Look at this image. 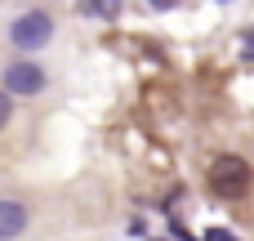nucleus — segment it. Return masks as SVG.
<instances>
[{"label": "nucleus", "instance_id": "nucleus-2", "mask_svg": "<svg viewBox=\"0 0 254 241\" xmlns=\"http://www.w3.org/2000/svg\"><path fill=\"white\" fill-rule=\"evenodd\" d=\"M250 165L241 161V157H219L214 165H210V188L219 192V197H228V201H237V197H246L250 192Z\"/></svg>", "mask_w": 254, "mask_h": 241}, {"label": "nucleus", "instance_id": "nucleus-7", "mask_svg": "<svg viewBox=\"0 0 254 241\" xmlns=\"http://www.w3.org/2000/svg\"><path fill=\"white\" fill-rule=\"evenodd\" d=\"M9 112H13V98H9V94H0V130L9 125Z\"/></svg>", "mask_w": 254, "mask_h": 241}, {"label": "nucleus", "instance_id": "nucleus-4", "mask_svg": "<svg viewBox=\"0 0 254 241\" xmlns=\"http://www.w3.org/2000/svg\"><path fill=\"white\" fill-rule=\"evenodd\" d=\"M22 228H27V206L13 201V197H4V201H0V241L22 237Z\"/></svg>", "mask_w": 254, "mask_h": 241}, {"label": "nucleus", "instance_id": "nucleus-8", "mask_svg": "<svg viewBox=\"0 0 254 241\" xmlns=\"http://www.w3.org/2000/svg\"><path fill=\"white\" fill-rule=\"evenodd\" d=\"M241 58L254 63V31H246V45H241Z\"/></svg>", "mask_w": 254, "mask_h": 241}, {"label": "nucleus", "instance_id": "nucleus-3", "mask_svg": "<svg viewBox=\"0 0 254 241\" xmlns=\"http://www.w3.org/2000/svg\"><path fill=\"white\" fill-rule=\"evenodd\" d=\"M40 89H45V67H40V63L18 58V63L4 67V89H0V94H18V98H27V94H40Z\"/></svg>", "mask_w": 254, "mask_h": 241}, {"label": "nucleus", "instance_id": "nucleus-1", "mask_svg": "<svg viewBox=\"0 0 254 241\" xmlns=\"http://www.w3.org/2000/svg\"><path fill=\"white\" fill-rule=\"evenodd\" d=\"M49 36H54V18H49L45 9H27V13H22V18H13V27H9L13 49H27V54L45 49V45H49Z\"/></svg>", "mask_w": 254, "mask_h": 241}, {"label": "nucleus", "instance_id": "nucleus-5", "mask_svg": "<svg viewBox=\"0 0 254 241\" xmlns=\"http://www.w3.org/2000/svg\"><path fill=\"white\" fill-rule=\"evenodd\" d=\"M80 13H89V18H112V13H116V9H112V4H85V9H80Z\"/></svg>", "mask_w": 254, "mask_h": 241}, {"label": "nucleus", "instance_id": "nucleus-6", "mask_svg": "<svg viewBox=\"0 0 254 241\" xmlns=\"http://www.w3.org/2000/svg\"><path fill=\"white\" fill-rule=\"evenodd\" d=\"M201 241H237V233H228V228H210Z\"/></svg>", "mask_w": 254, "mask_h": 241}]
</instances>
